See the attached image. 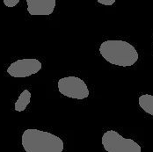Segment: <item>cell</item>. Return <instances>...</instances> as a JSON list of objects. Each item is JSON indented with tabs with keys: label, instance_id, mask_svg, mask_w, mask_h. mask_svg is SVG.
Masks as SVG:
<instances>
[{
	"label": "cell",
	"instance_id": "obj_5",
	"mask_svg": "<svg viewBox=\"0 0 153 152\" xmlns=\"http://www.w3.org/2000/svg\"><path fill=\"white\" fill-rule=\"evenodd\" d=\"M42 66V62L37 59H21L13 62L7 72L13 77H27L39 72Z\"/></svg>",
	"mask_w": 153,
	"mask_h": 152
},
{
	"label": "cell",
	"instance_id": "obj_4",
	"mask_svg": "<svg viewBox=\"0 0 153 152\" xmlns=\"http://www.w3.org/2000/svg\"><path fill=\"white\" fill-rule=\"evenodd\" d=\"M58 90L62 95L76 99H84L89 96V89L84 80L77 76H66L58 81Z\"/></svg>",
	"mask_w": 153,
	"mask_h": 152
},
{
	"label": "cell",
	"instance_id": "obj_1",
	"mask_svg": "<svg viewBox=\"0 0 153 152\" xmlns=\"http://www.w3.org/2000/svg\"><path fill=\"white\" fill-rule=\"evenodd\" d=\"M100 53L106 61L120 67L132 66L139 57L134 46L121 40H109L102 42Z\"/></svg>",
	"mask_w": 153,
	"mask_h": 152
},
{
	"label": "cell",
	"instance_id": "obj_6",
	"mask_svg": "<svg viewBox=\"0 0 153 152\" xmlns=\"http://www.w3.org/2000/svg\"><path fill=\"white\" fill-rule=\"evenodd\" d=\"M56 0H27L31 15H50L56 7Z\"/></svg>",
	"mask_w": 153,
	"mask_h": 152
},
{
	"label": "cell",
	"instance_id": "obj_8",
	"mask_svg": "<svg viewBox=\"0 0 153 152\" xmlns=\"http://www.w3.org/2000/svg\"><path fill=\"white\" fill-rule=\"evenodd\" d=\"M31 93L28 90H24L15 102V110L17 112L24 111L30 103Z\"/></svg>",
	"mask_w": 153,
	"mask_h": 152
},
{
	"label": "cell",
	"instance_id": "obj_10",
	"mask_svg": "<svg viewBox=\"0 0 153 152\" xmlns=\"http://www.w3.org/2000/svg\"><path fill=\"white\" fill-rule=\"evenodd\" d=\"M98 3L104 5H112L115 3V0H98Z\"/></svg>",
	"mask_w": 153,
	"mask_h": 152
},
{
	"label": "cell",
	"instance_id": "obj_2",
	"mask_svg": "<svg viewBox=\"0 0 153 152\" xmlns=\"http://www.w3.org/2000/svg\"><path fill=\"white\" fill-rule=\"evenodd\" d=\"M22 146L26 152H62L63 142L49 132L29 128L22 135Z\"/></svg>",
	"mask_w": 153,
	"mask_h": 152
},
{
	"label": "cell",
	"instance_id": "obj_9",
	"mask_svg": "<svg viewBox=\"0 0 153 152\" xmlns=\"http://www.w3.org/2000/svg\"><path fill=\"white\" fill-rule=\"evenodd\" d=\"M19 3V0H4V4L8 7H13Z\"/></svg>",
	"mask_w": 153,
	"mask_h": 152
},
{
	"label": "cell",
	"instance_id": "obj_7",
	"mask_svg": "<svg viewBox=\"0 0 153 152\" xmlns=\"http://www.w3.org/2000/svg\"><path fill=\"white\" fill-rule=\"evenodd\" d=\"M138 103L141 108L147 113L153 116V95L144 94L139 97Z\"/></svg>",
	"mask_w": 153,
	"mask_h": 152
},
{
	"label": "cell",
	"instance_id": "obj_3",
	"mask_svg": "<svg viewBox=\"0 0 153 152\" xmlns=\"http://www.w3.org/2000/svg\"><path fill=\"white\" fill-rule=\"evenodd\" d=\"M102 144L107 152H142L137 142L124 138L114 130H108L103 134Z\"/></svg>",
	"mask_w": 153,
	"mask_h": 152
}]
</instances>
